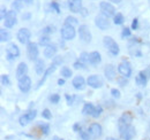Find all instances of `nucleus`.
I'll return each instance as SVG.
<instances>
[{"label": "nucleus", "mask_w": 150, "mask_h": 140, "mask_svg": "<svg viewBox=\"0 0 150 140\" xmlns=\"http://www.w3.org/2000/svg\"><path fill=\"white\" fill-rule=\"evenodd\" d=\"M53 140H62V139H58L57 137H54V138H53Z\"/></svg>", "instance_id": "680f3d73"}, {"label": "nucleus", "mask_w": 150, "mask_h": 140, "mask_svg": "<svg viewBox=\"0 0 150 140\" xmlns=\"http://www.w3.org/2000/svg\"><path fill=\"white\" fill-rule=\"evenodd\" d=\"M27 54H28V57L34 61V60H37L38 54H39V51H38V46L36 43H29L28 44V47H27Z\"/></svg>", "instance_id": "1a4fd4ad"}, {"label": "nucleus", "mask_w": 150, "mask_h": 140, "mask_svg": "<svg viewBox=\"0 0 150 140\" xmlns=\"http://www.w3.org/2000/svg\"><path fill=\"white\" fill-rule=\"evenodd\" d=\"M137 27H139V21H137V18H134L133 22H132V29L133 30H136Z\"/></svg>", "instance_id": "de8ad7c7"}, {"label": "nucleus", "mask_w": 150, "mask_h": 140, "mask_svg": "<svg viewBox=\"0 0 150 140\" xmlns=\"http://www.w3.org/2000/svg\"><path fill=\"white\" fill-rule=\"evenodd\" d=\"M36 115H37V111L36 110H30L29 113H27V116H28L29 121H33L36 117Z\"/></svg>", "instance_id": "58836bf2"}, {"label": "nucleus", "mask_w": 150, "mask_h": 140, "mask_svg": "<svg viewBox=\"0 0 150 140\" xmlns=\"http://www.w3.org/2000/svg\"><path fill=\"white\" fill-rule=\"evenodd\" d=\"M72 85L74 86L75 90H84L86 88V80L82 76H76L73 82H72Z\"/></svg>", "instance_id": "f3484780"}, {"label": "nucleus", "mask_w": 150, "mask_h": 140, "mask_svg": "<svg viewBox=\"0 0 150 140\" xmlns=\"http://www.w3.org/2000/svg\"><path fill=\"white\" fill-rule=\"evenodd\" d=\"M95 108L96 107H94L91 104H86L84 107H83V109H82V114L83 115H90V116H93L95 113Z\"/></svg>", "instance_id": "b1692460"}, {"label": "nucleus", "mask_w": 150, "mask_h": 140, "mask_svg": "<svg viewBox=\"0 0 150 140\" xmlns=\"http://www.w3.org/2000/svg\"><path fill=\"white\" fill-rule=\"evenodd\" d=\"M9 38H11V36H9V34H8L5 29H0V40H1L2 43L9 40Z\"/></svg>", "instance_id": "cd10ccee"}, {"label": "nucleus", "mask_w": 150, "mask_h": 140, "mask_svg": "<svg viewBox=\"0 0 150 140\" xmlns=\"http://www.w3.org/2000/svg\"><path fill=\"white\" fill-rule=\"evenodd\" d=\"M23 5H24V1L23 0H14L13 4H12V8H13V10L19 12V10L22 9Z\"/></svg>", "instance_id": "a878e982"}, {"label": "nucleus", "mask_w": 150, "mask_h": 140, "mask_svg": "<svg viewBox=\"0 0 150 140\" xmlns=\"http://www.w3.org/2000/svg\"><path fill=\"white\" fill-rule=\"evenodd\" d=\"M51 32H53V27H46V28H44L43 29V34H51Z\"/></svg>", "instance_id": "09e8293b"}, {"label": "nucleus", "mask_w": 150, "mask_h": 140, "mask_svg": "<svg viewBox=\"0 0 150 140\" xmlns=\"http://www.w3.org/2000/svg\"><path fill=\"white\" fill-rule=\"evenodd\" d=\"M60 34H61V37H62L65 40H72V39H74L75 35H76L74 27H72V25H66V24L61 28Z\"/></svg>", "instance_id": "39448f33"}, {"label": "nucleus", "mask_w": 150, "mask_h": 140, "mask_svg": "<svg viewBox=\"0 0 150 140\" xmlns=\"http://www.w3.org/2000/svg\"><path fill=\"white\" fill-rule=\"evenodd\" d=\"M42 116H43V118H45V120H50V118L52 117L51 111H50L49 109H44L43 113H42Z\"/></svg>", "instance_id": "e433bc0d"}, {"label": "nucleus", "mask_w": 150, "mask_h": 140, "mask_svg": "<svg viewBox=\"0 0 150 140\" xmlns=\"http://www.w3.org/2000/svg\"><path fill=\"white\" fill-rule=\"evenodd\" d=\"M39 45H42V46H49V45H51L50 38H49L47 36L40 37V39H39Z\"/></svg>", "instance_id": "c756f323"}, {"label": "nucleus", "mask_w": 150, "mask_h": 140, "mask_svg": "<svg viewBox=\"0 0 150 140\" xmlns=\"http://www.w3.org/2000/svg\"><path fill=\"white\" fill-rule=\"evenodd\" d=\"M39 127H40L42 132H43L45 136L49 134V132H50V126H49V124H39Z\"/></svg>", "instance_id": "72a5a7b5"}, {"label": "nucleus", "mask_w": 150, "mask_h": 140, "mask_svg": "<svg viewBox=\"0 0 150 140\" xmlns=\"http://www.w3.org/2000/svg\"><path fill=\"white\" fill-rule=\"evenodd\" d=\"M136 84L139 85V86H146L147 85V82H148V77L143 74V71H141L139 75H137V77H136Z\"/></svg>", "instance_id": "5701e85b"}, {"label": "nucleus", "mask_w": 150, "mask_h": 140, "mask_svg": "<svg viewBox=\"0 0 150 140\" xmlns=\"http://www.w3.org/2000/svg\"><path fill=\"white\" fill-rule=\"evenodd\" d=\"M1 84H2L4 86L11 85V80H9V78H8L7 75H1Z\"/></svg>", "instance_id": "473e14b6"}, {"label": "nucleus", "mask_w": 150, "mask_h": 140, "mask_svg": "<svg viewBox=\"0 0 150 140\" xmlns=\"http://www.w3.org/2000/svg\"><path fill=\"white\" fill-rule=\"evenodd\" d=\"M104 45L112 55H118L119 54V46L111 37H104Z\"/></svg>", "instance_id": "7ed1b4c3"}, {"label": "nucleus", "mask_w": 150, "mask_h": 140, "mask_svg": "<svg viewBox=\"0 0 150 140\" xmlns=\"http://www.w3.org/2000/svg\"><path fill=\"white\" fill-rule=\"evenodd\" d=\"M73 67H74L75 69H84V68H86L84 63H83V62H81L80 60H79V61H76V62H74Z\"/></svg>", "instance_id": "4c0bfd02"}, {"label": "nucleus", "mask_w": 150, "mask_h": 140, "mask_svg": "<svg viewBox=\"0 0 150 140\" xmlns=\"http://www.w3.org/2000/svg\"><path fill=\"white\" fill-rule=\"evenodd\" d=\"M99 8H100V12L103 15H105L106 18H114L115 16V8L113 7L110 2H100L99 5Z\"/></svg>", "instance_id": "f03ea898"}, {"label": "nucleus", "mask_w": 150, "mask_h": 140, "mask_svg": "<svg viewBox=\"0 0 150 140\" xmlns=\"http://www.w3.org/2000/svg\"><path fill=\"white\" fill-rule=\"evenodd\" d=\"M124 15L122 14H120V13H118L114 18H113V22H114V24L115 25H121L122 23H124Z\"/></svg>", "instance_id": "c85d7f7f"}, {"label": "nucleus", "mask_w": 150, "mask_h": 140, "mask_svg": "<svg viewBox=\"0 0 150 140\" xmlns=\"http://www.w3.org/2000/svg\"><path fill=\"white\" fill-rule=\"evenodd\" d=\"M19 88L20 91H22L24 93L29 92V90L31 88V79H30V77L24 76L21 79H19Z\"/></svg>", "instance_id": "ddd939ff"}, {"label": "nucleus", "mask_w": 150, "mask_h": 140, "mask_svg": "<svg viewBox=\"0 0 150 140\" xmlns=\"http://www.w3.org/2000/svg\"><path fill=\"white\" fill-rule=\"evenodd\" d=\"M20 56V50L15 44H9L7 47V60L13 61Z\"/></svg>", "instance_id": "0eeeda50"}, {"label": "nucleus", "mask_w": 150, "mask_h": 140, "mask_svg": "<svg viewBox=\"0 0 150 140\" xmlns=\"http://www.w3.org/2000/svg\"><path fill=\"white\" fill-rule=\"evenodd\" d=\"M104 74H105V77L108 78V80H113L114 77H115V68L112 64H109L105 67L104 69Z\"/></svg>", "instance_id": "aec40b11"}, {"label": "nucleus", "mask_w": 150, "mask_h": 140, "mask_svg": "<svg viewBox=\"0 0 150 140\" xmlns=\"http://www.w3.org/2000/svg\"><path fill=\"white\" fill-rule=\"evenodd\" d=\"M51 8L56 10L57 14H60V7H59V4H58V2H56V1L51 2Z\"/></svg>", "instance_id": "a19ab883"}, {"label": "nucleus", "mask_w": 150, "mask_h": 140, "mask_svg": "<svg viewBox=\"0 0 150 140\" xmlns=\"http://www.w3.org/2000/svg\"><path fill=\"white\" fill-rule=\"evenodd\" d=\"M88 132H89V134H90V137H91V138H94V139L99 138V137L102 136V133H103L102 125H100V124H98V123H93V124L89 126Z\"/></svg>", "instance_id": "423d86ee"}, {"label": "nucleus", "mask_w": 150, "mask_h": 140, "mask_svg": "<svg viewBox=\"0 0 150 140\" xmlns=\"http://www.w3.org/2000/svg\"><path fill=\"white\" fill-rule=\"evenodd\" d=\"M30 18L29 14H27V15H22V18H23V20H24V18Z\"/></svg>", "instance_id": "bf43d9fd"}, {"label": "nucleus", "mask_w": 150, "mask_h": 140, "mask_svg": "<svg viewBox=\"0 0 150 140\" xmlns=\"http://www.w3.org/2000/svg\"><path fill=\"white\" fill-rule=\"evenodd\" d=\"M73 130H74L75 132H81V125L80 124H74V126H73Z\"/></svg>", "instance_id": "3c124183"}, {"label": "nucleus", "mask_w": 150, "mask_h": 140, "mask_svg": "<svg viewBox=\"0 0 150 140\" xmlns=\"http://www.w3.org/2000/svg\"><path fill=\"white\" fill-rule=\"evenodd\" d=\"M59 100H60L59 94H52V95L50 97V101H51L52 104H58V102H59Z\"/></svg>", "instance_id": "ea45409f"}, {"label": "nucleus", "mask_w": 150, "mask_h": 140, "mask_svg": "<svg viewBox=\"0 0 150 140\" xmlns=\"http://www.w3.org/2000/svg\"><path fill=\"white\" fill-rule=\"evenodd\" d=\"M110 2H114V4H120L121 2V0H109Z\"/></svg>", "instance_id": "13d9d810"}, {"label": "nucleus", "mask_w": 150, "mask_h": 140, "mask_svg": "<svg viewBox=\"0 0 150 140\" xmlns=\"http://www.w3.org/2000/svg\"><path fill=\"white\" fill-rule=\"evenodd\" d=\"M102 111H103L102 106H97V107L95 108V113H94V115H93V117H95V118L99 117V116H100V114H102Z\"/></svg>", "instance_id": "c9c22d12"}, {"label": "nucleus", "mask_w": 150, "mask_h": 140, "mask_svg": "<svg viewBox=\"0 0 150 140\" xmlns=\"http://www.w3.org/2000/svg\"><path fill=\"white\" fill-rule=\"evenodd\" d=\"M61 76H64L65 78H69L72 76V70L69 68H67V67H64L61 69Z\"/></svg>", "instance_id": "7c9ffc66"}, {"label": "nucleus", "mask_w": 150, "mask_h": 140, "mask_svg": "<svg viewBox=\"0 0 150 140\" xmlns=\"http://www.w3.org/2000/svg\"><path fill=\"white\" fill-rule=\"evenodd\" d=\"M80 136H81V138L83 140H89V138H90L89 132H86V131H81L80 132Z\"/></svg>", "instance_id": "37998d69"}, {"label": "nucleus", "mask_w": 150, "mask_h": 140, "mask_svg": "<svg viewBox=\"0 0 150 140\" xmlns=\"http://www.w3.org/2000/svg\"><path fill=\"white\" fill-rule=\"evenodd\" d=\"M119 83H120L121 86H125L126 83H127V82H126V78H125V79H119Z\"/></svg>", "instance_id": "5fc2aeb1"}, {"label": "nucleus", "mask_w": 150, "mask_h": 140, "mask_svg": "<svg viewBox=\"0 0 150 140\" xmlns=\"http://www.w3.org/2000/svg\"><path fill=\"white\" fill-rule=\"evenodd\" d=\"M57 51H58V48H57L56 45H49L44 50V56L47 59H51L57 54Z\"/></svg>", "instance_id": "412c9836"}, {"label": "nucleus", "mask_w": 150, "mask_h": 140, "mask_svg": "<svg viewBox=\"0 0 150 140\" xmlns=\"http://www.w3.org/2000/svg\"><path fill=\"white\" fill-rule=\"evenodd\" d=\"M132 121H133V116H132L131 113H124L121 115V117L119 118L118 121V129H119V132L122 131L124 129H126L127 126L132 125Z\"/></svg>", "instance_id": "f257e3e1"}, {"label": "nucleus", "mask_w": 150, "mask_h": 140, "mask_svg": "<svg viewBox=\"0 0 150 140\" xmlns=\"http://www.w3.org/2000/svg\"><path fill=\"white\" fill-rule=\"evenodd\" d=\"M80 13H81V15H82V16H87V15H88V13H87V9H86V8H82Z\"/></svg>", "instance_id": "864d4df0"}, {"label": "nucleus", "mask_w": 150, "mask_h": 140, "mask_svg": "<svg viewBox=\"0 0 150 140\" xmlns=\"http://www.w3.org/2000/svg\"><path fill=\"white\" fill-rule=\"evenodd\" d=\"M119 133H120V137L124 140H132L135 136V127L133 125H129L126 129H124L122 131H120Z\"/></svg>", "instance_id": "4468645a"}, {"label": "nucleus", "mask_w": 150, "mask_h": 140, "mask_svg": "<svg viewBox=\"0 0 150 140\" xmlns=\"http://www.w3.org/2000/svg\"><path fill=\"white\" fill-rule=\"evenodd\" d=\"M61 63H62V57L61 56H56L54 60H53V64L58 66V64H61Z\"/></svg>", "instance_id": "49530a36"}, {"label": "nucleus", "mask_w": 150, "mask_h": 140, "mask_svg": "<svg viewBox=\"0 0 150 140\" xmlns=\"http://www.w3.org/2000/svg\"><path fill=\"white\" fill-rule=\"evenodd\" d=\"M77 18H74V16H67L66 20H65V24L66 25H72V27H74V25H77Z\"/></svg>", "instance_id": "bb28decb"}, {"label": "nucleus", "mask_w": 150, "mask_h": 140, "mask_svg": "<svg viewBox=\"0 0 150 140\" xmlns=\"http://www.w3.org/2000/svg\"><path fill=\"white\" fill-rule=\"evenodd\" d=\"M95 24L100 29V30H106L110 27V22H109V18H106L105 15H97L95 18Z\"/></svg>", "instance_id": "6e6552de"}, {"label": "nucleus", "mask_w": 150, "mask_h": 140, "mask_svg": "<svg viewBox=\"0 0 150 140\" xmlns=\"http://www.w3.org/2000/svg\"><path fill=\"white\" fill-rule=\"evenodd\" d=\"M64 84H65V79H61V78H60V79H58V85L62 86Z\"/></svg>", "instance_id": "6e6d98bb"}, {"label": "nucleus", "mask_w": 150, "mask_h": 140, "mask_svg": "<svg viewBox=\"0 0 150 140\" xmlns=\"http://www.w3.org/2000/svg\"><path fill=\"white\" fill-rule=\"evenodd\" d=\"M100 61H102V57H100V54L98 52H93L89 54V62L93 66H96V64L100 63Z\"/></svg>", "instance_id": "4be33fe9"}, {"label": "nucleus", "mask_w": 150, "mask_h": 140, "mask_svg": "<svg viewBox=\"0 0 150 140\" xmlns=\"http://www.w3.org/2000/svg\"><path fill=\"white\" fill-rule=\"evenodd\" d=\"M68 7L73 13H80L81 9L83 8L81 0H68Z\"/></svg>", "instance_id": "dca6fc26"}, {"label": "nucleus", "mask_w": 150, "mask_h": 140, "mask_svg": "<svg viewBox=\"0 0 150 140\" xmlns=\"http://www.w3.org/2000/svg\"><path fill=\"white\" fill-rule=\"evenodd\" d=\"M87 83H88V85H89L90 88H102V85H103L102 78H100L99 76H97V75L90 76V77L88 78Z\"/></svg>", "instance_id": "2eb2a0df"}, {"label": "nucleus", "mask_w": 150, "mask_h": 140, "mask_svg": "<svg viewBox=\"0 0 150 140\" xmlns=\"http://www.w3.org/2000/svg\"><path fill=\"white\" fill-rule=\"evenodd\" d=\"M6 28H13L16 24V13L15 10H9L4 20Z\"/></svg>", "instance_id": "f8f14e48"}, {"label": "nucleus", "mask_w": 150, "mask_h": 140, "mask_svg": "<svg viewBox=\"0 0 150 140\" xmlns=\"http://www.w3.org/2000/svg\"><path fill=\"white\" fill-rule=\"evenodd\" d=\"M65 98H66L67 105H68V106H72V105H73V97H71L69 94H66V95H65Z\"/></svg>", "instance_id": "a18cd8bd"}, {"label": "nucleus", "mask_w": 150, "mask_h": 140, "mask_svg": "<svg viewBox=\"0 0 150 140\" xmlns=\"http://www.w3.org/2000/svg\"><path fill=\"white\" fill-rule=\"evenodd\" d=\"M19 122H20V125H22V126H25L28 123L30 122L29 121V118H28V116H27V114L25 115H22L21 117L19 118Z\"/></svg>", "instance_id": "2f4dec72"}, {"label": "nucleus", "mask_w": 150, "mask_h": 140, "mask_svg": "<svg viewBox=\"0 0 150 140\" xmlns=\"http://www.w3.org/2000/svg\"><path fill=\"white\" fill-rule=\"evenodd\" d=\"M118 71L122 75V77L129 78L132 75V67H131V64H129V62L122 61V62L118 66Z\"/></svg>", "instance_id": "9d476101"}, {"label": "nucleus", "mask_w": 150, "mask_h": 140, "mask_svg": "<svg viewBox=\"0 0 150 140\" xmlns=\"http://www.w3.org/2000/svg\"><path fill=\"white\" fill-rule=\"evenodd\" d=\"M23 1H24L27 5H31V4L34 2V0H23Z\"/></svg>", "instance_id": "4d7b16f0"}, {"label": "nucleus", "mask_w": 150, "mask_h": 140, "mask_svg": "<svg viewBox=\"0 0 150 140\" xmlns=\"http://www.w3.org/2000/svg\"><path fill=\"white\" fill-rule=\"evenodd\" d=\"M7 10L5 9V8H1V12H0V18L1 20H5V18H6V15H7Z\"/></svg>", "instance_id": "8fccbe9b"}, {"label": "nucleus", "mask_w": 150, "mask_h": 140, "mask_svg": "<svg viewBox=\"0 0 150 140\" xmlns=\"http://www.w3.org/2000/svg\"><path fill=\"white\" fill-rule=\"evenodd\" d=\"M143 74L148 77V79L150 78V67H148V68H146V69L143 70Z\"/></svg>", "instance_id": "603ef678"}, {"label": "nucleus", "mask_w": 150, "mask_h": 140, "mask_svg": "<svg viewBox=\"0 0 150 140\" xmlns=\"http://www.w3.org/2000/svg\"><path fill=\"white\" fill-rule=\"evenodd\" d=\"M35 69H36V72H37L38 75H42L44 71H46V70H45V63H44L43 60H37V61H36Z\"/></svg>", "instance_id": "393cba45"}, {"label": "nucleus", "mask_w": 150, "mask_h": 140, "mask_svg": "<svg viewBox=\"0 0 150 140\" xmlns=\"http://www.w3.org/2000/svg\"><path fill=\"white\" fill-rule=\"evenodd\" d=\"M30 31L28 30V29H25V28H22V29H20L19 32H18V39H19V41L21 44H29V40H30Z\"/></svg>", "instance_id": "9b49d317"}, {"label": "nucleus", "mask_w": 150, "mask_h": 140, "mask_svg": "<svg viewBox=\"0 0 150 140\" xmlns=\"http://www.w3.org/2000/svg\"><path fill=\"white\" fill-rule=\"evenodd\" d=\"M80 61L81 62H83V63H86V62H89V54L86 52L81 53V55H80Z\"/></svg>", "instance_id": "f704fd0d"}, {"label": "nucleus", "mask_w": 150, "mask_h": 140, "mask_svg": "<svg viewBox=\"0 0 150 140\" xmlns=\"http://www.w3.org/2000/svg\"><path fill=\"white\" fill-rule=\"evenodd\" d=\"M79 37H80L81 41H83L86 44L91 41V34L89 31L88 25H86V24L80 25V28H79Z\"/></svg>", "instance_id": "20e7f679"}, {"label": "nucleus", "mask_w": 150, "mask_h": 140, "mask_svg": "<svg viewBox=\"0 0 150 140\" xmlns=\"http://www.w3.org/2000/svg\"><path fill=\"white\" fill-rule=\"evenodd\" d=\"M27 72H28V66L24 62H21L16 68V78L21 79L22 77L27 76Z\"/></svg>", "instance_id": "a211bd4d"}, {"label": "nucleus", "mask_w": 150, "mask_h": 140, "mask_svg": "<svg viewBox=\"0 0 150 140\" xmlns=\"http://www.w3.org/2000/svg\"><path fill=\"white\" fill-rule=\"evenodd\" d=\"M106 140H117V139H114V138H108Z\"/></svg>", "instance_id": "052dcab7"}, {"label": "nucleus", "mask_w": 150, "mask_h": 140, "mask_svg": "<svg viewBox=\"0 0 150 140\" xmlns=\"http://www.w3.org/2000/svg\"><path fill=\"white\" fill-rule=\"evenodd\" d=\"M111 94H112L113 98H117V99L120 98V92H119V90H117V88H112V90H111Z\"/></svg>", "instance_id": "c03bdc74"}, {"label": "nucleus", "mask_w": 150, "mask_h": 140, "mask_svg": "<svg viewBox=\"0 0 150 140\" xmlns=\"http://www.w3.org/2000/svg\"><path fill=\"white\" fill-rule=\"evenodd\" d=\"M56 68H57L56 64H51V67H49V68L46 69V71H45V72H44V75H43V78H42V79H40V80L38 82L37 88H40V86L43 85V83H44V82L46 80V78H47V77H49V76H50L51 74H53V72H54V70H56Z\"/></svg>", "instance_id": "6ab92c4d"}, {"label": "nucleus", "mask_w": 150, "mask_h": 140, "mask_svg": "<svg viewBox=\"0 0 150 140\" xmlns=\"http://www.w3.org/2000/svg\"><path fill=\"white\" fill-rule=\"evenodd\" d=\"M129 36H131V30H129L128 28L122 29V32H121V37H122V38H127V37H129Z\"/></svg>", "instance_id": "79ce46f5"}]
</instances>
